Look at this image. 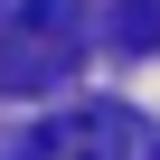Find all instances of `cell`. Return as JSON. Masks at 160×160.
I'll return each mask as SVG.
<instances>
[{
	"mask_svg": "<svg viewBox=\"0 0 160 160\" xmlns=\"http://www.w3.org/2000/svg\"><path fill=\"white\" fill-rule=\"evenodd\" d=\"M85 66V0H10L0 19V94H57Z\"/></svg>",
	"mask_w": 160,
	"mask_h": 160,
	"instance_id": "1",
	"label": "cell"
},
{
	"mask_svg": "<svg viewBox=\"0 0 160 160\" xmlns=\"http://www.w3.org/2000/svg\"><path fill=\"white\" fill-rule=\"evenodd\" d=\"M19 160H160V132L122 104H75L19 141Z\"/></svg>",
	"mask_w": 160,
	"mask_h": 160,
	"instance_id": "2",
	"label": "cell"
},
{
	"mask_svg": "<svg viewBox=\"0 0 160 160\" xmlns=\"http://www.w3.org/2000/svg\"><path fill=\"white\" fill-rule=\"evenodd\" d=\"M113 47L122 57H160V0H113Z\"/></svg>",
	"mask_w": 160,
	"mask_h": 160,
	"instance_id": "3",
	"label": "cell"
},
{
	"mask_svg": "<svg viewBox=\"0 0 160 160\" xmlns=\"http://www.w3.org/2000/svg\"><path fill=\"white\" fill-rule=\"evenodd\" d=\"M0 19H10V0H0Z\"/></svg>",
	"mask_w": 160,
	"mask_h": 160,
	"instance_id": "4",
	"label": "cell"
}]
</instances>
